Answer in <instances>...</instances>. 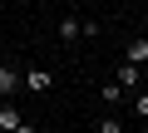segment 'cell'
I'll list each match as a JSON object with an SVG mask.
<instances>
[{
	"instance_id": "8fae6325",
	"label": "cell",
	"mask_w": 148,
	"mask_h": 133,
	"mask_svg": "<svg viewBox=\"0 0 148 133\" xmlns=\"http://www.w3.org/2000/svg\"><path fill=\"white\" fill-rule=\"evenodd\" d=\"M143 128H148V118H143Z\"/></svg>"
},
{
	"instance_id": "8992f818",
	"label": "cell",
	"mask_w": 148,
	"mask_h": 133,
	"mask_svg": "<svg viewBox=\"0 0 148 133\" xmlns=\"http://www.w3.org/2000/svg\"><path fill=\"white\" fill-rule=\"evenodd\" d=\"M59 40H64V44L79 40V15H64V20H59Z\"/></svg>"
},
{
	"instance_id": "52a82bcc",
	"label": "cell",
	"mask_w": 148,
	"mask_h": 133,
	"mask_svg": "<svg viewBox=\"0 0 148 133\" xmlns=\"http://www.w3.org/2000/svg\"><path fill=\"white\" fill-rule=\"evenodd\" d=\"M99 94H104V104H119V99H123V84H119V79H114V84H104V89H99Z\"/></svg>"
},
{
	"instance_id": "5b68a950",
	"label": "cell",
	"mask_w": 148,
	"mask_h": 133,
	"mask_svg": "<svg viewBox=\"0 0 148 133\" xmlns=\"http://www.w3.org/2000/svg\"><path fill=\"white\" fill-rule=\"evenodd\" d=\"M123 59H133V64H148V40H128V44H123Z\"/></svg>"
},
{
	"instance_id": "7a4b0ae2",
	"label": "cell",
	"mask_w": 148,
	"mask_h": 133,
	"mask_svg": "<svg viewBox=\"0 0 148 133\" xmlns=\"http://www.w3.org/2000/svg\"><path fill=\"white\" fill-rule=\"evenodd\" d=\"M0 128H10V133H30L25 113H20V108H10V104H0Z\"/></svg>"
},
{
	"instance_id": "277c9868",
	"label": "cell",
	"mask_w": 148,
	"mask_h": 133,
	"mask_svg": "<svg viewBox=\"0 0 148 133\" xmlns=\"http://www.w3.org/2000/svg\"><path fill=\"white\" fill-rule=\"evenodd\" d=\"M20 89V69H10V64H0V99H10Z\"/></svg>"
},
{
	"instance_id": "30bf717a",
	"label": "cell",
	"mask_w": 148,
	"mask_h": 133,
	"mask_svg": "<svg viewBox=\"0 0 148 133\" xmlns=\"http://www.w3.org/2000/svg\"><path fill=\"white\" fill-rule=\"evenodd\" d=\"M10 5H25V0H10Z\"/></svg>"
},
{
	"instance_id": "ba28073f",
	"label": "cell",
	"mask_w": 148,
	"mask_h": 133,
	"mask_svg": "<svg viewBox=\"0 0 148 133\" xmlns=\"http://www.w3.org/2000/svg\"><path fill=\"white\" fill-rule=\"evenodd\" d=\"M94 128H99V133H123V123H119V118H99Z\"/></svg>"
},
{
	"instance_id": "6da1fadb",
	"label": "cell",
	"mask_w": 148,
	"mask_h": 133,
	"mask_svg": "<svg viewBox=\"0 0 148 133\" xmlns=\"http://www.w3.org/2000/svg\"><path fill=\"white\" fill-rule=\"evenodd\" d=\"M20 89H30V94H49V89H54V74H49V69H25V74H20Z\"/></svg>"
},
{
	"instance_id": "3957f363",
	"label": "cell",
	"mask_w": 148,
	"mask_h": 133,
	"mask_svg": "<svg viewBox=\"0 0 148 133\" xmlns=\"http://www.w3.org/2000/svg\"><path fill=\"white\" fill-rule=\"evenodd\" d=\"M119 84H123V94L143 84V69H138V64H133V59H123V64H119Z\"/></svg>"
},
{
	"instance_id": "9c48e42d",
	"label": "cell",
	"mask_w": 148,
	"mask_h": 133,
	"mask_svg": "<svg viewBox=\"0 0 148 133\" xmlns=\"http://www.w3.org/2000/svg\"><path fill=\"white\" fill-rule=\"evenodd\" d=\"M133 113H138V118H148V94H138V99H133Z\"/></svg>"
}]
</instances>
